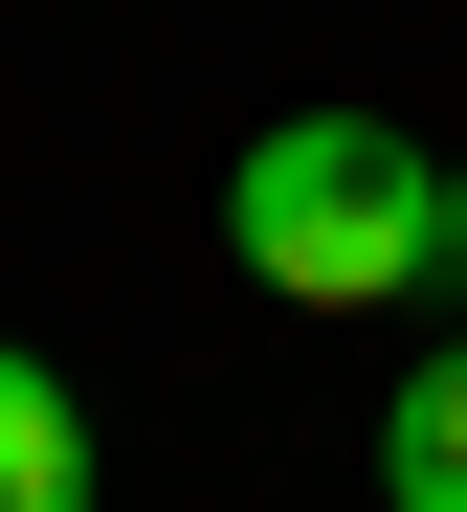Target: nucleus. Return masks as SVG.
<instances>
[{"label":"nucleus","mask_w":467,"mask_h":512,"mask_svg":"<svg viewBox=\"0 0 467 512\" xmlns=\"http://www.w3.org/2000/svg\"><path fill=\"white\" fill-rule=\"evenodd\" d=\"M0 512H89V401L0 334Z\"/></svg>","instance_id":"obj_2"},{"label":"nucleus","mask_w":467,"mask_h":512,"mask_svg":"<svg viewBox=\"0 0 467 512\" xmlns=\"http://www.w3.org/2000/svg\"><path fill=\"white\" fill-rule=\"evenodd\" d=\"M223 245L290 312H401V290H445V156L379 112H267L223 156Z\"/></svg>","instance_id":"obj_1"},{"label":"nucleus","mask_w":467,"mask_h":512,"mask_svg":"<svg viewBox=\"0 0 467 512\" xmlns=\"http://www.w3.org/2000/svg\"><path fill=\"white\" fill-rule=\"evenodd\" d=\"M379 512H467V334L379 401Z\"/></svg>","instance_id":"obj_3"},{"label":"nucleus","mask_w":467,"mask_h":512,"mask_svg":"<svg viewBox=\"0 0 467 512\" xmlns=\"http://www.w3.org/2000/svg\"><path fill=\"white\" fill-rule=\"evenodd\" d=\"M445 290H467V156H445Z\"/></svg>","instance_id":"obj_4"}]
</instances>
